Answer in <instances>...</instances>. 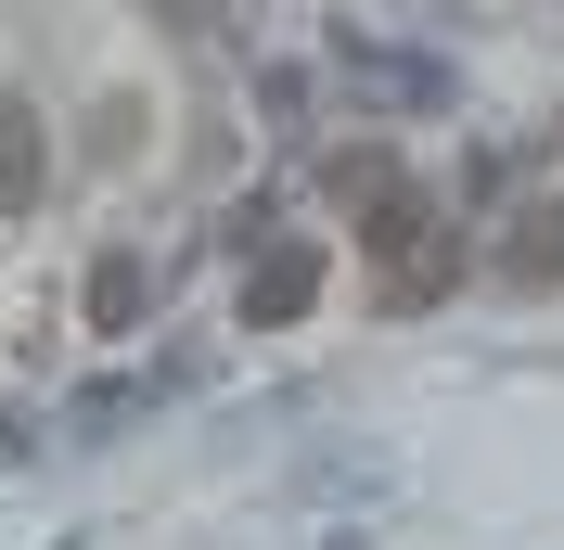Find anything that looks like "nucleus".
<instances>
[{"label": "nucleus", "instance_id": "obj_3", "mask_svg": "<svg viewBox=\"0 0 564 550\" xmlns=\"http://www.w3.org/2000/svg\"><path fill=\"white\" fill-rule=\"evenodd\" d=\"M321 193H334V206H359V218H386L398 193H411V167H398L386 141H347V154H321Z\"/></svg>", "mask_w": 564, "mask_h": 550}, {"label": "nucleus", "instance_id": "obj_1", "mask_svg": "<svg viewBox=\"0 0 564 550\" xmlns=\"http://www.w3.org/2000/svg\"><path fill=\"white\" fill-rule=\"evenodd\" d=\"M308 308H321V243H257L245 320H257V333H282V320H308Z\"/></svg>", "mask_w": 564, "mask_h": 550}, {"label": "nucleus", "instance_id": "obj_2", "mask_svg": "<svg viewBox=\"0 0 564 550\" xmlns=\"http://www.w3.org/2000/svg\"><path fill=\"white\" fill-rule=\"evenodd\" d=\"M500 282H513V295H564V193H527V206H513Z\"/></svg>", "mask_w": 564, "mask_h": 550}, {"label": "nucleus", "instance_id": "obj_5", "mask_svg": "<svg viewBox=\"0 0 564 550\" xmlns=\"http://www.w3.org/2000/svg\"><path fill=\"white\" fill-rule=\"evenodd\" d=\"M141 320V256H104L90 270V333H129Z\"/></svg>", "mask_w": 564, "mask_h": 550}, {"label": "nucleus", "instance_id": "obj_4", "mask_svg": "<svg viewBox=\"0 0 564 550\" xmlns=\"http://www.w3.org/2000/svg\"><path fill=\"white\" fill-rule=\"evenodd\" d=\"M39 179H52V141H39V116L0 90V218H26V206H39Z\"/></svg>", "mask_w": 564, "mask_h": 550}]
</instances>
